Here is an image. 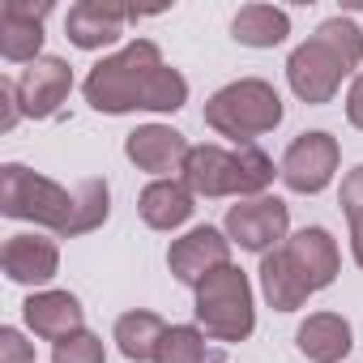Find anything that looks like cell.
<instances>
[{
  "label": "cell",
  "instance_id": "27",
  "mask_svg": "<svg viewBox=\"0 0 363 363\" xmlns=\"http://www.w3.org/2000/svg\"><path fill=\"white\" fill-rule=\"evenodd\" d=\"M346 120H350V128L363 133V69L354 73V82L346 90Z\"/></svg>",
  "mask_w": 363,
  "mask_h": 363
},
{
  "label": "cell",
  "instance_id": "1",
  "mask_svg": "<svg viewBox=\"0 0 363 363\" xmlns=\"http://www.w3.org/2000/svg\"><path fill=\"white\" fill-rule=\"evenodd\" d=\"M82 94L103 116H128V111H179L189 103V77L171 69L154 39H133L120 52L103 56L86 82Z\"/></svg>",
  "mask_w": 363,
  "mask_h": 363
},
{
  "label": "cell",
  "instance_id": "26",
  "mask_svg": "<svg viewBox=\"0 0 363 363\" xmlns=\"http://www.w3.org/2000/svg\"><path fill=\"white\" fill-rule=\"evenodd\" d=\"M22 120V103H18V82H0V133H13V124Z\"/></svg>",
  "mask_w": 363,
  "mask_h": 363
},
{
  "label": "cell",
  "instance_id": "3",
  "mask_svg": "<svg viewBox=\"0 0 363 363\" xmlns=\"http://www.w3.org/2000/svg\"><path fill=\"white\" fill-rule=\"evenodd\" d=\"M363 65V30L350 18H325L316 35H308L286 56V86L299 103L325 107L342 90V82Z\"/></svg>",
  "mask_w": 363,
  "mask_h": 363
},
{
  "label": "cell",
  "instance_id": "9",
  "mask_svg": "<svg viewBox=\"0 0 363 363\" xmlns=\"http://www.w3.org/2000/svg\"><path fill=\"white\" fill-rule=\"evenodd\" d=\"M73 94V65L65 56H39L18 77V103L30 120H52Z\"/></svg>",
  "mask_w": 363,
  "mask_h": 363
},
{
  "label": "cell",
  "instance_id": "15",
  "mask_svg": "<svg viewBox=\"0 0 363 363\" xmlns=\"http://www.w3.org/2000/svg\"><path fill=\"white\" fill-rule=\"evenodd\" d=\"M22 320L35 337L43 342H65L73 333L86 329V308L73 291H35L26 303H22Z\"/></svg>",
  "mask_w": 363,
  "mask_h": 363
},
{
  "label": "cell",
  "instance_id": "7",
  "mask_svg": "<svg viewBox=\"0 0 363 363\" xmlns=\"http://www.w3.org/2000/svg\"><path fill=\"white\" fill-rule=\"evenodd\" d=\"M227 240L240 244L244 252H257V257H269L278 252L286 240H291V206L282 197H248V201H235L227 210V223H223Z\"/></svg>",
  "mask_w": 363,
  "mask_h": 363
},
{
  "label": "cell",
  "instance_id": "11",
  "mask_svg": "<svg viewBox=\"0 0 363 363\" xmlns=\"http://www.w3.org/2000/svg\"><path fill=\"white\" fill-rule=\"evenodd\" d=\"M52 0H5L0 5V56L9 65H35L43 56V18Z\"/></svg>",
  "mask_w": 363,
  "mask_h": 363
},
{
  "label": "cell",
  "instance_id": "24",
  "mask_svg": "<svg viewBox=\"0 0 363 363\" xmlns=\"http://www.w3.org/2000/svg\"><path fill=\"white\" fill-rule=\"evenodd\" d=\"M337 201H342L346 223H350V227H363V162L350 167V171L342 175V193H337Z\"/></svg>",
  "mask_w": 363,
  "mask_h": 363
},
{
  "label": "cell",
  "instance_id": "25",
  "mask_svg": "<svg viewBox=\"0 0 363 363\" xmlns=\"http://www.w3.org/2000/svg\"><path fill=\"white\" fill-rule=\"evenodd\" d=\"M0 363H35V346L22 337V329H0Z\"/></svg>",
  "mask_w": 363,
  "mask_h": 363
},
{
  "label": "cell",
  "instance_id": "12",
  "mask_svg": "<svg viewBox=\"0 0 363 363\" xmlns=\"http://www.w3.org/2000/svg\"><path fill=\"white\" fill-rule=\"evenodd\" d=\"M124 22H133V9L116 0H77L65 18V35L82 52H103L124 39Z\"/></svg>",
  "mask_w": 363,
  "mask_h": 363
},
{
  "label": "cell",
  "instance_id": "8",
  "mask_svg": "<svg viewBox=\"0 0 363 363\" xmlns=\"http://www.w3.org/2000/svg\"><path fill=\"white\" fill-rule=\"evenodd\" d=\"M223 265H231V240L218 227H193L167 248V269L175 274V282H184L193 291Z\"/></svg>",
  "mask_w": 363,
  "mask_h": 363
},
{
  "label": "cell",
  "instance_id": "19",
  "mask_svg": "<svg viewBox=\"0 0 363 363\" xmlns=\"http://www.w3.org/2000/svg\"><path fill=\"white\" fill-rule=\"evenodd\" d=\"M261 295L274 312H299L308 299H312V286L303 282V274L291 265V257L278 248L269 257H261Z\"/></svg>",
  "mask_w": 363,
  "mask_h": 363
},
{
  "label": "cell",
  "instance_id": "16",
  "mask_svg": "<svg viewBox=\"0 0 363 363\" xmlns=\"http://www.w3.org/2000/svg\"><path fill=\"white\" fill-rule=\"evenodd\" d=\"M282 252H286V257H291V265L303 274V282L312 286V295H316V291H325V286H333V282H337V274H342L337 240H333L325 227H303V231H295V235L282 244Z\"/></svg>",
  "mask_w": 363,
  "mask_h": 363
},
{
  "label": "cell",
  "instance_id": "5",
  "mask_svg": "<svg viewBox=\"0 0 363 363\" xmlns=\"http://www.w3.org/2000/svg\"><path fill=\"white\" fill-rule=\"evenodd\" d=\"M197 325L206 337L214 342H248L252 329H257V295H252V282L240 265H223L214 269L197 291Z\"/></svg>",
  "mask_w": 363,
  "mask_h": 363
},
{
  "label": "cell",
  "instance_id": "18",
  "mask_svg": "<svg viewBox=\"0 0 363 363\" xmlns=\"http://www.w3.org/2000/svg\"><path fill=\"white\" fill-rule=\"evenodd\" d=\"M295 346L308 363H342L354 350V329L337 312H312L295 329Z\"/></svg>",
  "mask_w": 363,
  "mask_h": 363
},
{
  "label": "cell",
  "instance_id": "4",
  "mask_svg": "<svg viewBox=\"0 0 363 363\" xmlns=\"http://www.w3.org/2000/svg\"><path fill=\"white\" fill-rule=\"evenodd\" d=\"M286 107H282V94L265 82V77H240V82H227L223 90H214L206 99V124L235 141V145H252L257 137L274 133L282 124Z\"/></svg>",
  "mask_w": 363,
  "mask_h": 363
},
{
  "label": "cell",
  "instance_id": "10",
  "mask_svg": "<svg viewBox=\"0 0 363 363\" xmlns=\"http://www.w3.org/2000/svg\"><path fill=\"white\" fill-rule=\"evenodd\" d=\"M189 150V137L171 124H141L124 137V158L137 171H150L154 179H171V171H184Z\"/></svg>",
  "mask_w": 363,
  "mask_h": 363
},
{
  "label": "cell",
  "instance_id": "2",
  "mask_svg": "<svg viewBox=\"0 0 363 363\" xmlns=\"http://www.w3.org/2000/svg\"><path fill=\"white\" fill-rule=\"evenodd\" d=\"M0 214L18 218V223H35L60 240H77L107 223L111 189H107V179L90 175L69 193L65 184H56V179H48L22 162H5L0 167Z\"/></svg>",
  "mask_w": 363,
  "mask_h": 363
},
{
  "label": "cell",
  "instance_id": "14",
  "mask_svg": "<svg viewBox=\"0 0 363 363\" xmlns=\"http://www.w3.org/2000/svg\"><path fill=\"white\" fill-rule=\"evenodd\" d=\"M0 269L18 286H48L60 274V248H56V240L35 235V231L9 235L5 248H0Z\"/></svg>",
  "mask_w": 363,
  "mask_h": 363
},
{
  "label": "cell",
  "instance_id": "13",
  "mask_svg": "<svg viewBox=\"0 0 363 363\" xmlns=\"http://www.w3.org/2000/svg\"><path fill=\"white\" fill-rule=\"evenodd\" d=\"M179 179L189 184L193 197H206V201H218V197H240V162H235V150H223V145H193L189 158H184V171Z\"/></svg>",
  "mask_w": 363,
  "mask_h": 363
},
{
  "label": "cell",
  "instance_id": "21",
  "mask_svg": "<svg viewBox=\"0 0 363 363\" xmlns=\"http://www.w3.org/2000/svg\"><path fill=\"white\" fill-rule=\"evenodd\" d=\"M286 35H291V13L274 9V5H244L231 18V39L244 48H257V52L286 43Z\"/></svg>",
  "mask_w": 363,
  "mask_h": 363
},
{
  "label": "cell",
  "instance_id": "22",
  "mask_svg": "<svg viewBox=\"0 0 363 363\" xmlns=\"http://www.w3.org/2000/svg\"><path fill=\"white\" fill-rule=\"evenodd\" d=\"M154 363H206V333H201V325H167Z\"/></svg>",
  "mask_w": 363,
  "mask_h": 363
},
{
  "label": "cell",
  "instance_id": "28",
  "mask_svg": "<svg viewBox=\"0 0 363 363\" xmlns=\"http://www.w3.org/2000/svg\"><path fill=\"white\" fill-rule=\"evenodd\" d=\"M350 257H354V265L363 269V227H350Z\"/></svg>",
  "mask_w": 363,
  "mask_h": 363
},
{
  "label": "cell",
  "instance_id": "17",
  "mask_svg": "<svg viewBox=\"0 0 363 363\" xmlns=\"http://www.w3.org/2000/svg\"><path fill=\"white\" fill-rule=\"evenodd\" d=\"M197 210V197L189 193L184 179H150L137 197V214L150 231H179Z\"/></svg>",
  "mask_w": 363,
  "mask_h": 363
},
{
  "label": "cell",
  "instance_id": "20",
  "mask_svg": "<svg viewBox=\"0 0 363 363\" xmlns=\"http://www.w3.org/2000/svg\"><path fill=\"white\" fill-rule=\"evenodd\" d=\"M167 333V320L150 308H133L124 316H116V329H111V342L120 346V354L128 363H154L158 354V342Z\"/></svg>",
  "mask_w": 363,
  "mask_h": 363
},
{
  "label": "cell",
  "instance_id": "23",
  "mask_svg": "<svg viewBox=\"0 0 363 363\" xmlns=\"http://www.w3.org/2000/svg\"><path fill=\"white\" fill-rule=\"evenodd\" d=\"M52 363H107V346H103L99 333L82 329V333L52 346Z\"/></svg>",
  "mask_w": 363,
  "mask_h": 363
},
{
  "label": "cell",
  "instance_id": "6",
  "mask_svg": "<svg viewBox=\"0 0 363 363\" xmlns=\"http://www.w3.org/2000/svg\"><path fill=\"white\" fill-rule=\"evenodd\" d=\"M337 162H342L337 137L325 133V128H312V133H299L286 145V154L278 162V179L291 193H299V197H316V193H325L333 184Z\"/></svg>",
  "mask_w": 363,
  "mask_h": 363
}]
</instances>
